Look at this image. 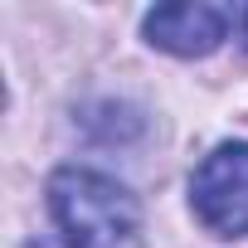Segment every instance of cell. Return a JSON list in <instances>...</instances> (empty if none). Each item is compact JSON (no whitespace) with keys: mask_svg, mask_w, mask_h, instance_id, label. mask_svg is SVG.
<instances>
[{"mask_svg":"<svg viewBox=\"0 0 248 248\" xmlns=\"http://www.w3.org/2000/svg\"><path fill=\"white\" fill-rule=\"evenodd\" d=\"M49 214L68 248H141V204L137 195L88 166H63L49 175Z\"/></svg>","mask_w":248,"mask_h":248,"instance_id":"obj_1","label":"cell"},{"mask_svg":"<svg viewBox=\"0 0 248 248\" xmlns=\"http://www.w3.org/2000/svg\"><path fill=\"white\" fill-rule=\"evenodd\" d=\"M190 209L214 238L248 233V146H214L190 175Z\"/></svg>","mask_w":248,"mask_h":248,"instance_id":"obj_2","label":"cell"},{"mask_svg":"<svg viewBox=\"0 0 248 248\" xmlns=\"http://www.w3.org/2000/svg\"><path fill=\"white\" fill-rule=\"evenodd\" d=\"M229 25H238V10H229V5H156L146 20H141V30H146V39L156 44V49H166V54H175V59H204V54H214L219 44H224V34H229Z\"/></svg>","mask_w":248,"mask_h":248,"instance_id":"obj_3","label":"cell"},{"mask_svg":"<svg viewBox=\"0 0 248 248\" xmlns=\"http://www.w3.org/2000/svg\"><path fill=\"white\" fill-rule=\"evenodd\" d=\"M233 30H238V39H243V44H248V5H243V10H238V25H233Z\"/></svg>","mask_w":248,"mask_h":248,"instance_id":"obj_4","label":"cell"},{"mask_svg":"<svg viewBox=\"0 0 248 248\" xmlns=\"http://www.w3.org/2000/svg\"><path fill=\"white\" fill-rule=\"evenodd\" d=\"M30 248H54V243H30Z\"/></svg>","mask_w":248,"mask_h":248,"instance_id":"obj_5","label":"cell"}]
</instances>
